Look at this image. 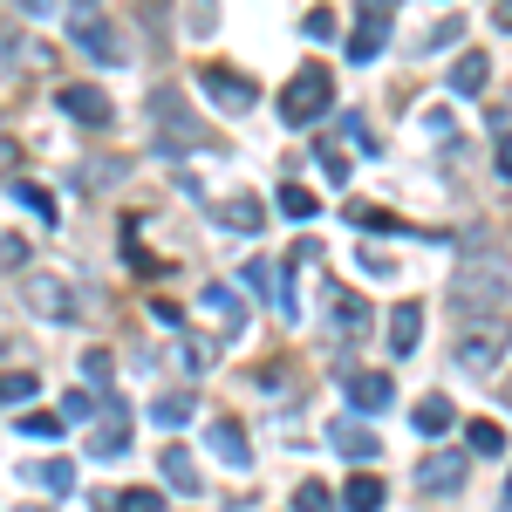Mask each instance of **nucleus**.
I'll return each instance as SVG.
<instances>
[{
    "mask_svg": "<svg viewBox=\"0 0 512 512\" xmlns=\"http://www.w3.org/2000/svg\"><path fill=\"white\" fill-rule=\"evenodd\" d=\"M69 35H76V48L89 55V62H103V69H123V62H130L123 28L96 7V0H76V7H69Z\"/></svg>",
    "mask_w": 512,
    "mask_h": 512,
    "instance_id": "obj_1",
    "label": "nucleus"
},
{
    "mask_svg": "<svg viewBox=\"0 0 512 512\" xmlns=\"http://www.w3.org/2000/svg\"><path fill=\"white\" fill-rule=\"evenodd\" d=\"M328 103H335V76L308 62V69H294L287 89H280V123H294V130H308L315 117H328Z\"/></svg>",
    "mask_w": 512,
    "mask_h": 512,
    "instance_id": "obj_2",
    "label": "nucleus"
},
{
    "mask_svg": "<svg viewBox=\"0 0 512 512\" xmlns=\"http://www.w3.org/2000/svg\"><path fill=\"white\" fill-rule=\"evenodd\" d=\"M506 287H512V274L506 267H485V260H465L458 267V280H451V315H485V308H499L506 301Z\"/></svg>",
    "mask_w": 512,
    "mask_h": 512,
    "instance_id": "obj_3",
    "label": "nucleus"
},
{
    "mask_svg": "<svg viewBox=\"0 0 512 512\" xmlns=\"http://www.w3.org/2000/svg\"><path fill=\"white\" fill-rule=\"evenodd\" d=\"M151 117H158L164 151H205V144H212V130L185 110V96H178V89H158V96H151Z\"/></svg>",
    "mask_w": 512,
    "mask_h": 512,
    "instance_id": "obj_4",
    "label": "nucleus"
},
{
    "mask_svg": "<svg viewBox=\"0 0 512 512\" xmlns=\"http://www.w3.org/2000/svg\"><path fill=\"white\" fill-rule=\"evenodd\" d=\"M198 89H205V103L226 110V117H246V110L260 103V89L239 76V69H226V62H205V69H198Z\"/></svg>",
    "mask_w": 512,
    "mask_h": 512,
    "instance_id": "obj_5",
    "label": "nucleus"
},
{
    "mask_svg": "<svg viewBox=\"0 0 512 512\" xmlns=\"http://www.w3.org/2000/svg\"><path fill=\"white\" fill-rule=\"evenodd\" d=\"M21 301L35 308L41 321H76L82 315V301H76V287L62 274H28V287H21Z\"/></svg>",
    "mask_w": 512,
    "mask_h": 512,
    "instance_id": "obj_6",
    "label": "nucleus"
},
{
    "mask_svg": "<svg viewBox=\"0 0 512 512\" xmlns=\"http://www.w3.org/2000/svg\"><path fill=\"white\" fill-rule=\"evenodd\" d=\"M89 424H96V431H89V458H123V451H130V410H123L117 396H103Z\"/></svg>",
    "mask_w": 512,
    "mask_h": 512,
    "instance_id": "obj_7",
    "label": "nucleus"
},
{
    "mask_svg": "<svg viewBox=\"0 0 512 512\" xmlns=\"http://www.w3.org/2000/svg\"><path fill=\"white\" fill-rule=\"evenodd\" d=\"M342 390H349V410L355 417H383L396 403V383L383 369H342Z\"/></svg>",
    "mask_w": 512,
    "mask_h": 512,
    "instance_id": "obj_8",
    "label": "nucleus"
},
{
    "mask_svg": "<svg viewBox=\"0 0 512 512\" xmlns=\"http://www.w3.org/2000/svg\"><path fill=\"white\" fill-rule=\"evenodd\" d=\"M55 110L62 117H76V123H96V130H110V96L96 89V82H69V89H55Z\"/></svg>",
    "mask_w": 512,
    "mask_h": 512,
    "instance_id": "obj_9",
    "label": "nucleus"
},
{
    "mask_svg": "<svg viewBox=\"0 0 512 512\" xmlns=\"http://www.w3.org/2000/svg\"><path fill=\"white\" fill-rule=\"evenodd\" d=\"M506 362V328H472L465 342H458V369L465 376H492Z\"/></svg>",
    "mask_w": 512,
    "mask_h": 512,
    "instance_id": "obj_10",
    "label": "nucleus"
},
{
    "mask_svg": "<svg viewBox=\"0 0 512 512\" xmlns=\"http://www.w3.org/2000/svg\"><path fill=\"white\" fill-rule=\"evenodd\" d=\"M205 444H212V458H219V465H233V472H246V465H253V444H246V431H239L233 417H212Z\"/></svg>",
    "mask_w": 512,
    "mask_h": 512,
    "instance_id": "obj_11",
    "label": "nucleus"
},
{
    "mask_svg": "<svg viewBox=\"0 0 512 512\" xmlns=\"http://www.w3.org/2000/svg\"><path fill=\"white\" fill-rule=\"evenodd\" d=\"M158 472H164V485H171L178 499H198V492H205V478H198V465H192V451H185V444H164V451H158Z\"/></svg>",
    "mask_w": 512,
    "mask_h": 512,
    "instance_id": "obj_12",
    "label": "nucleus"
},
{
    "mask_svg": "<svg viewBox=\"0 0 512 512\" xmlns=\"http://www.w3.org/2000/svg\"><path fill=\"white\" fill-rule=\"evenodd\" d=\"M198 308L219 321V335H239L246 328V308H239V287H226V280H212L205 294H198Z\"/></svg>",
    "mask_w": 512,
    "mask_h": 512,
    "instance_id": "obj_13",
    "label": "nucleus"
},
{
    "mask_svg": "<svg viewBox=\"0 0 512 512\" xmlns=\"http://www.w3.org/2000/svg\"><path fill=\"white\" fill-rule=\"evenodd\" d=\"M424 342V301H396L390 308V355H417Z\"/></svg>",
    "mask_w": 512,
    "mask_h": 512,
    "instance_id": "obj_14",
    "label": "nucleus"
},
{
    "mask_svg": "<svg viewBox=\"0 0 512 512\" xmlns=\"http://www.w3.org/2000/svg\"><path fill=\"white\" fill-rule=\"evenodd\" d=\"M417 485H424V492H458V485H465V458H458V451L424 458V465H417Z\"/></svg>",
    "mask_w": 512,
    "mask_h": 512,
    "instance_id": "obj_15",
    "label": "nucleus"
},
{
    "mask_svg": "<svg viewBox=\"0 0 512 512\" xmlns=\"http://www.w3.org/2000/svg\"><path fill=\"white\" fill-rule=\"evenodd\" d=\"M219 226H233V233H260V226H267V205H260L253 192L219 198Z\"/></svg>",
    "mask_w": 512,
    "mask_h": 512,
    "instance_id": "obj_16",
    "label": "nucleus"
},
{
    "mask_svg": "<svg viewBox=\"0 0 512 512\" xmlns=\"http://www.w3.org/2000/svg\"><path fill=\"white\" fill-rule=\"evenodd\" d=\"M328 444H335V451H349L362 472H369V458H383V444L362 431V424H349V417H342V424H328Z\"/></svg>",
    "mask_w": 512,
    "mask_h": 512,
    "instance_id": "obj_17",
    "label": "nucleus"
},
{
    "mask_svg": "<svg viewBox=\"0 0 512 512\" xmlns=\"http://www.w3.org/2000/svg\"><path fill=\"white\" fill-rule=\"evenodd\" d=\"M485 76H492V62H485V55H478V48H465V55H458V62H451V96H485Z\"/></svg>",
    "mask_w": 512,
    "mask_h": 512,
    "instance_id": "obj_18",
    "label": "nucleus"
},
{
    "mask_svg": "<svg viewBox=\"0 0 512 512\" xmlns=\"http://www.w3.org/2000/svg\"><path fill=\"white\" fill-rule=\"evenodd\" d=\"M410 424H417V431L424 437H444L451 431V424H458V403H451V396H424V403H417V410H410Z\"/></svg>",
    "mask_w": 512,
    "mask_h": 512,
    "instance_id": "obj_19",
    "label": "nucleus"
},
{
    "mask_svg": "<svg viewBox=\"0 0 512 512\" xmlns=\"http://www.w3.org/2000/svg\"><path fill=\"white\" fill-rule=\"evenodd\" d=\"M151 417H158V431H185L198 417V396L192 390H164L158 403H151Z\"/></svg>",
    "mask_w": 512,
    "mask_h": 512,
    "instance_id": "obj_20",
    "label": "nucleus"
},
{
    "mask_svg": "<svg viewBox=\"0 0 512 512\" xmlns=\"http://www.w3.org/2000/svg\"><path fill=\"white\" fill-rule=\"evenodd\" d=\"M342 512H383V478L355 472L349 485H342Z\"/></svg>",
    "mask_w": 512,
    "mask_h": 512,
    "instance_id": "obj_21",
    "label": "nucleus"
},
{
    "mask_svg": "<svg viewBox=\"0 0 512 512\" xmlns=\"http://www.w3.org/2000/svg\"><path fill=\"white\" fill-rule=\"evenodd\" d=\"M328 308H335V321H342V328H369V301H362V294H349V287H342V280H328Z\"/></svg>",
    "mask_w": 512,
    "mask_h": 512,
    "instance_id": "obj_22",
    "label": "nucleus"
},
{
    "mask_svg": "<svg viewBox=\"0 0 512 512\" xmlns=\"http://www.w3.org/2000/svg\"><path fill=\"white\" fill-rule=\"evenodd\" d=\"M383 41H390V21H369V14H362V28L349 35V62H376Z\"/></svg>",
    "mask_w": 512,
    "mask_h": 512,
    "instance_id": "obj_23",
    "label": "nucleus"
},
{
    "mask_svg": "<svg viewBox=\"0 0 512 512\" xmlns=\"http://www.w3.org/2000/svg\"><path fill=\"white\" fill-rule=\"evenodd\" d=\"M465 444H472L478 458H506V424L478 417V424H465Z\"/></svg>",
    "mask_w": 512,
    "mask_h": 512,
    "instance_id": "obj_24",
    "label": "nucleus"
},
{
    "mask_svg": "<svg viewBox=\"0 0 512 512\" xmlns=\"http://www.w3.org/2000/svg\"><path fill=\"white\" fill-rule=\"evenodd\" d=\"M294 512H342V492H328L321 478H301L294 485Z\"/></svg>",
    "mask_w": 512,
    "mask_h": 512,
    "instance_id": "obj_25",
    "label": "nucleus"
},
{
    "mask_svg": "<svg viewBox=\"0 0 512 512\" xmlns=\"http://www.w3.org/2000/svg\"><path fill=\"white\" fill-rule=\"evenodd\" d=\"M62 431H69L62 410H28V417H21V437H35V444H55Z\"/></svg>",
    "mask_w": 512,
    "mask_h": 512,
    "instance_id": "obj_26",
    "label": "nucleus"
},
{
    "mask_svg": "<svg viewBox=\"0 0 512 512\" xmlns=\"http://www.w3.org/2000/svg\"><path fill=\"white\" fill-rule=\"evenodd\" d=\"M7 192L21 198V205H28V212H41V219H48V226H55V219H62V205H55V198L41 192V185H28V178H14V185H7Z\"/></svg>",
    "mask_w": 512,
    "mask_h": 512,
    "instance_id": "obj_27",
    "label": "nucleus"
},
{
    "mask_svg": "<svg viewBox=\"0 0 512 512\" xmlns=\"http://www.w3.org/2000/svg\"><path fill=\"white\" fill-rule=\"evenodd\" d=\"M280 212H287V219H315L321 198L308 192V185H280Z\"/></svg>",
    "mask_w": 512,
    "mask_h": 512,
    "instance_id": "obj_28",
    "label": "nucleus"
},
{
    "mask_svg": "<svg viewBox=\"0 0 512 512\" xmlns=\"http://www.w3.org/2000/svg\"><path fill=\"white\" fill-rule=\"evenodd\" d=\"M35 390H41L35 369H7V376H0V403H28Z\"/></svg>",
    "mask_w": 512,
    "mask_h": 512,
    "instance_id": "obj_29",
    "label": "nucleus"
},
{
    "mask_svg": "<svg viewBox=\"0 0 512 512\" xmlns=\"http://www.w3.org/2000/svg\"><path fill=\"white\" fill-rule=\"evenodd\" d=\"M117 512H164V492H151V485H123Z\"/></svg>",
    "mask_w": 512,
    "mask_h": 512,
    "instance_id": "obj_30",
    "label": "nucleus"
},
{
    "mask_svg": "<svg viewBox=\"0 0 512 512\" xmlns=\"http://www.w3.org/2000/svg\"><path fill=\"white\" fill-rule=\"evenodd\" d=\"M35 478L48 485V492H55V499H62V492H76V465H69V458H55V465H35Z\"/></svg>",
    "mask_w": 512,
    "mask_h": 512,
    "instance_id": "obj_31",
    "label": "nucleus"
},
{
    "mask_svg": "<svg viewBox=\"0 0 512 512\" xmlns=\"http://www.w3.org/2000/svg\"><path fill=\"white\" fill-rule=\"evenodd\" d=\"M321 171H328V185H342V178H349V151H342V144H328V137H321Z\"/></svg>",
    "mask_w": 512,
    "mask_h": 512,
    "instance_id": "obj_32",
    "label": "nucleus"
},
{
    "mask_svg": "<svg viewBox=\"0 0 512 512\" xmlns=\"http://www.w3.org/2000/svg\"><path fill=\"white\" fill-rule=\"evenodd\" d=\"M14 267H28V239H21V233H0V274H14Z\"/></svg>",
    "mask_w": 512,
    "mask_h": 512,
    "instance_id": "obj_33",
    "label": "nucleus"
},
{
    "mask_svg": "<svg viewBox=\"0 0 512 512\" xmlns=\"http://www.w3.org/2000/svg\"><path fill=\"white\" fill-rule=\"evenodd\" d=\"M96 403H103V396H89V390H69V396H62V417H69V424H82V417H96Z\"/></svg>",
    "mask_w": 512,
    "mask_h": 512,
    "instance_id": "obj_34",
    "label": "nucleus"
},
{
    "mask_svg": "<svg viewBox=\"0 0 512 512\" xmlns=\"http://www.w3.org/2000/svg\"><path fill=\"white\" fill-rule=\"evenodd\" d=\"M178 355H185V369H205V362H212V342H205V335H185Z\"/></svg>",
    "mask_w": 512,
    "mask_h": 512,
    "instance_id": "obj_35",
    "label": "nucleus"
},
{
    "mask_svg": "<svg viewBox=\"0 0 512 512\" xmlns=\"http://www.w3.org/2000/svg\"><path fill=\"white\" fill-rule=\"evenodd\" d=\"M82 376H89V383H110V349H89V355H82Z\"/></svg>",
    "mask_w": 512,
    "mask_h": 512,
    "instance_id": "obj_36",
    "label": "nucleus"
},
{
    "mask_svg": "<svg viewBox=\"0 0 512 512\" xmlns=\"http://www.w3.org/2000/svg\"><path fill=\"white\" fill-rule=\"evenodd\" d=\"M301 35H308V41H328V35H335V14H328V7H321V14H308V21H301Z\"/></svg>",
    "mask_w": 512,
    "mask_h": 512,
    "instance_id": "obj_37",
    "label": "nucleus"
},
{
    "mask_svg": "<svg viewBox=\"0 0 512 512\" xmlns=\"http://www.w3.org/2000/svg\"><path fill=\"white\" fill-rule=\"evenodd\" d=\"M14 164H21V144H14V137H7V130H0V178H7V171H14Z\"/></svg>",
    "mask_w": 512,
    "mask_h": 512,
    "instance_id": "obj_38",
    "label": "nucleus"
},
{
    "mask_svg": "<svg viewBox=\"0 0 512 512\" xmlns=\"http://www.w3.org/2000/svg\"><path fill=\"white\" fill-rule=\"evenodd\" d=\"M424 130H431V137H451V130H458V123L444 117V110H424Z\"/></svg>",
    "mask_w": 512,
    "mask_h": 512,
    "instance_id": "obj_39",
    "label": "nucleus"
},
{
    "mask_svg": "<svg viewBox=\"0 0 512 512\" xmlns=\"http://www.w3.org/2000/svg\"><path fill=\"white\" fill-rule=\"evenodd\" d=\"M151 315H158L164 328H178V321H185V315H178V301H164V294H158V301H151Z\"/></svg>",
    "mask_w": 512,
    "mask_h": 512,
    "instance_id": "obj_40",
    "label": "nucleus"
},
{
    "mask_svg": "<svg viewBox=\"0 0 512 512\" xmlns=\"http://www.w3.org/2000/svg\"><path fill=\"white\" fill-rule=\"evenodd\" d=\"M499 178H512V137H499Z\"/></svg>",
    "mask_w": 512,
    "mask_h": 512,
    "instance_id": "obj_41",
    "label": "nucleus"
},
{
    "mask_svg": "<svg viewBox=\"0 0 512 512\" xmlns=\"http://www.w3.org/2000/svg\"><path fill=\"white\" fill-rule=\"evenodd\" d=\"M390 7H396V0H362V14H369V21H383Z\"/></svg>",
    "mask_w": 512,
    "mask_h": 512,
    "instance_id": "obj_42",
    "label": "nucleus"
},
{
    "mask_svg": "<svg viewBox=\"0 0 512 512\" xmlns=\"http://www.w3.org/2000/svg\"><path fill=\"white\" fill-rule=\"evenodd\" d=\"M492 21H499V28H512V0H506V7H499V14H492Z\"/></svg>",
    "mask_w": 512,
    "mask_h": 512,
    "instance_id": "obj_43",
    "label": "nucleus"
},
{
    "mask_svg": "<svg viewBox=\"0 0 512 512\" xmlns=\"http://www.w3.org/2000/svg\"><path fill=\"white\" fill-rule=\"evenodd\" d=\"M506 512H512V472H506Z\"/></svg>",
    "mask_w": 512,
    "mask_h": 512,
    "instance_id": "obj_44",
    "label": "nucleus"
},
{
    "mask_svg": "<svg viewBox=\"0 0 512 512\" xmlns=\"http://www.w3.org/2000/svg\"><path fill=\"white\" fill-rule=\"evenodd\" d=\"M21 512H41V506H21Z\"/></svg>",
    "mask_w": 512,
    "mask_h": 512,
    "instance_id": "obj_45",
    "label": "nucleus"
},
{
    "mask_svg": "<svg viewBox=\"0 0 512 512\" xmlns=\"http://www.w3.org/2000/svg\"><path fill=\"white\" fill-rule=\"evenodd\" d=\"M506 403H512V383H506Z\"/></svg>",
    "mask_w": 512,
    "mask_h": 512,
    "instance_id": "obj_46",
    "label": "nucleus"
},
{
    "mask_svg": "<svg viewBox=\"0 0 512 512\" xmlns=\"http://www.w3.org/2000/svg\"><path fill=\"white\" fill-rule=\"evenodd\" d=\"M28 7H41V0H28Z\"/></svg>",
    "mask_w": 512,
    "mask_h": 512,
    "instance_id": "obj_47",
    "label": "nucleus"
}]
</instances>
